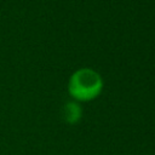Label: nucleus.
Here are the masks:
<instances>
[{
  "label": "nucleus",
  "mask_w": 155,
  "mask_h": 155,
  "mask_svg": "<svg viewBox=\"0 0 155 155\" xmlns=\"http://www.w3.org/2000/svg\"><path fill=\"white\" fill-rule=\"evenodd\" d=\"M103 88L101 75L90 68H81L74 71L68 82L69 94L76 102H90L98 97Z\"/></svg>",
  "instance_id": "f257e3e1"
},
{
  "label": "nucleus",
  "mask_w": 155,
  "mask_h": 155,
  "mask_svg": "<svg viewBox=\"0 0 155 155\" xmlns=\"http://www.w3.org/2000/svg\"><path fill=\"white\" fill-rule=\"evenodd\" d=\"M62 115H63V119L67 124L75 125L80 121V119L82 116V109H81L80 104L76 101L67 102L63 107Z\"/></svg>",
  "instance_id": "f03ea898"
}]
</instances>
